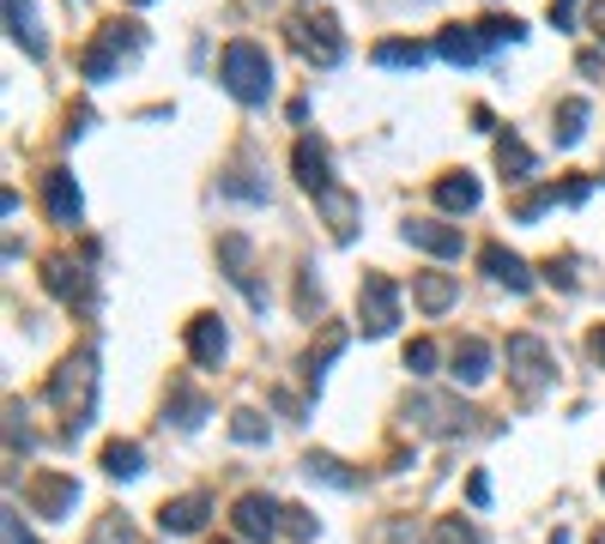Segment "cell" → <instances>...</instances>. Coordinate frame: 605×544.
I'll use <instances>...</instances> for the list:
<instances>
[{"label": "cell", "mask_w": 605, "mask_h": 544, "mask_svg": "<svg viewBox=\"0 0 605 544\" xmlns=\"http://www.w3.org/2000/svg\"><path fill=\"white\" fill-rule=\"evenodd\" d=\"M140 49H145V25H133V19H109V25L97 31V43L80 55V73L92 79V85H104V79L116 73L121 61H133Z\"/></svg>", "instance_id": "3957f363"}, {"label": "cell", "mask_w": 605, "mask_h": 544, "mask_svg": "<svg viewBox=\"0 0 605 544\" xmlns=\"http://www.w3.org/2000/svg\"><path fill=\"white\" fill-rule=\"evenodd\" d=\"M104 472H109V478H140V472H145L140 441H109V448H104Z\"/></svg>", "instance_id": "603a6c76"}, {"label": "cell", "mask_w": 605, "mask_h": 544, "mask_svg": "<svg viewBox=\"0 0 605 544\" xmlns=\"http://www.w3.org/2000/svg\"><path fill=\"white\" fill-rule=\"evenodd\" d=\"M321 206H328V224H333V236H340V243H352V230H357V206H352V194H340V188H328V194H321Z\"/></svg>", "instance_id": "484cf974"}, {"label": "cell", "mask_w": 605, "mask_h": 544, "mask_svg": "<svg viewBox=\"0 0 605 544\" xmlns=\"http://www.w3.org/2000/svg\"><path fill=\"white\" fill-rule=\"evenodd\" d=\"M576 7H581V0H551V25L569 31V25H576Z\"/></svg>", "instance_id": "74e56055"}, {"label": "cell", "mask_w": 605, "mask_h": 544, "mask_svg": "<svg viewBox=\"0 0 605 544\" xmlns=\"http://www.w3.org/2000/svg\"><path fill=\"white\" fill-rule=\"evenodd\" d=\"M478 200H485V194H478V176H466V169H454V176L436 181V206H442V212H473Z\"/></svg>", "instance_id": "ac0fdd59"}, {"label": "cell", "mask_w": 605, "mask_h": 544, "mask_svg": "<svg viewBox=\"0 0 605 544\" xmlns=\"http://www.w3.org/2000/svg\"><path fill=\"white\" fill-rule=\"evenodd\" d=\"M278 532H290V539H316V515H309V508H285V515H278Z\"/></svg>", "instance_id": "836d02e7"}, {"label": "cell", "mask_w": 605, "mask_h": 544, "mask_svg": "<svg viewBox=\"0 0 605 544\" xmlns=\"http://www.w3.org/2000/svg\"><path fill=\"white\" fill-rule=\"evenodd\" d=\"M557 200H564V194H557V188H533V194H526V200H514V218H521V224H533L545 206H557Z\"/></svg>", "instance_id": "1f68e13d"}, {"label": "cell", "mask_w": 605, "mask_h": 544, "mask_svg": "<svg viewBox=\"0 0 605 544\" xmlns=\"http://www.w3.org/2000/svg\"><path fill=\"white\" fill-rule=\"evenodd\" d=\"M357 321H364L369 339H388L400 327V285L388 272H364V285H357Z\"/></svg>", "instance_id": "277c9868"}, {"label": "cell", "mask_w": 605, "mask_h": 544, "mask_svg": "<svg viewBox=\"0 0 605 544\" xmlns=\"http://www.w3.org/2000/svg\"><path fill=\"white\" fill-rule=\"evenodd\" d=\"M7 544H37L25 527H19V515H7Z\"/></svg>", "instance_id": "ab89813d"}, {"label": "cell", "mask_w": 605, "mask_h": 544, "mask_svg": "<svg viewBox=\"0 0 605 544\" xmlns=\"http://www.w3.org/2000/svg\"><path fill=\"white\" fill-rule=\"evenodd\" d=\"M170 417H176L182 429H194L200 417H206V400H200V393H188L182 381H176V388H170Z\"/></svg>", "instance_id": "f546056e"}, {"label": "cell", "mask_w": 605, "mask_h": 544, "mask_svg": "<svg viewBox=\"0 0 605 544\" xmlns=\"http://www.w3.org/2000/svg\"><path fill=\"white\" fill-rule=\"evenodd\" d=\"M128 7H152V0H128Z\"/></svg>", "instance_id": "ee69618b"}, {"label": "cell", "mask_w": 605, "mask_h": 544, "mask_svg": "<svg viewBox=\"0 0 605 544\" xmlns=\"http://www.w3.org/2000/svg\"><path fill=\"white\" fill-rule=\"evenodd\" d=\"M49 400L67 412V436H80V429L97 417V351H92V345L73 351V357H67L61 369H55Z\"/></svg>", "instance_id": "7a4b0ae2"}, {"label": "cell", "mask_w": 605, "mask_h": 544, "mask_svg": "<svg viewBox=\"0 0 605 544\" xmlns=\"http://www.w3.org/2000/svg\"><path fill=\"white\" fill-rule=\"evenodd\" d=\"M345 351V327H328L321 333V345H309V357H302V376H309V388H321V376H328V363Z\"/></svg>", "instance_id": "44dd1931"}, {"label": "cell", "mask_w": 605, "mask_h": 544, "mask_svg": "<svg viewBox=\"0 0 605 544\" xmlns=\"http://www.w3.org/2000/svg\"><path fill=\"white\" fill-rule=\"evenodd\" d=\"M424 61H430V49L412 43V37H382L376 43V67H424Z\"/></svg>", "instance_id": "7402d4cb"}, {"label": "cell", "mask_w": 605, "mask_h": 544, "mask_svg": "<svg viewBox=\"0 0 605 544\" xmlns=\"http://www.w3.org/2000/svg\"><path fill=\"white\" fill-rule=\"evenodd\" d=\"M448 376L461 381V388H478V381L490 376V345H485V339H461V345H454V369H448Z\"/></svg>", "instance_id": "e0dca14e"}, {"label": "cell", "mask_w": 605, "mask_h": 544, "mask_svg": "<svg viewBox=\"0 0 605 544\" xmlns=\"http://www.w3.org/2000/svg\"><path fill=\"white\" fill-rule=\"evenodd\" d=\"M302 472H309V478H321V484H333V490H352V484H357V472H345L333 453H309V460H302Z\"/></svg>", "instance_id": "4316f807"}, {"label": "cell", "mask_w": 605, "mask_h": 544, "mask_svg": "<svg viewBox=\"0 0 605 544\" xmlns=\"http://www.w3.org/2000/svg\"><path fill=\"white\" fill-rule=\"evenodd\" d=\"M478 37H485V49H497V43H521L526 25H521L514 13H490L485 25H478Z\"/></svg>", "instance_id": "83f0119b"}, {"label": "cell", "mask_w": 605, "mask_h": 544, "mask_svg": "<svg viewBox=\"0 0 605 544\" xmlns=\"http://www.w3.org/2000/svg\"><path fill=\"white\" fill-rule=\"evenodd\" d=\"M600 490H605V472H600Z\"/></svg>", "instance_id": "f6af8a7d"}, {"label": "cell", "mask_w": 605, "mask_h": 544, "mask_svg": "<svg viewBox=\"0 0 605 544\" xmlns=\"http://www.w3.org/2000/svg\"><path fill=\"white\" fill-rule=\"evenodd\" d=\"M436 55L454 67H473L478 55H485V37H478V25H448L442 37H436Z\"/></svg>", "instance_id": "2e32d148"}, {"label": "cell", "mask_w": 605, "mask_h": 544, "mask_svg": "<svg viewBox=\"0 0 605 544\" xmlns=\"http://www.w3.org/2000/svg\"><path fill=\"white\" fill-rule=\"evenodd\" d=\"M230 436H237V441H249V448H254V441H266V417L242 405V412H230Z\"/></svg>", "instance_id": "4dcf8cb0"}, {"label": "cell", "mask_w": 605, "mask_h": 544, "mask_svg": "<svg viewBox=\"0 0 605 544\" xmlns=\"http://www.w3.org/2000/svg\"><path fill=\"white\" fill-rule=\"evenodd\" d=\"M430 539H436V544H485V532H478L473 520H461V515H442Z\"/></svg>", "instance_id": "f1b7e54d"}, {"label": "cell", "mask_w": 605, "mask_h": 544, "mask_svg": "<svg viewBox=\"0 0 605 544\" xmlns=\"http://www.w3.org/2000/svg\"><path fill=\"white\" fill-rule=\"evenodd\" d=\"M43 206H49L55 224H80L85 218V194L67 169H43Z\"/></svg>", "instance_id": "9c48e42d"}, {"label": "cell", "mask_w": 605, "mask_h": 544, "mask_svg": "<svg viewBox=\"0 0 605 544\" xmlns=\"http://www.w3.org/2000/svg\"><path fill=\"white\" fill-rule=\"evenodd\" d=\"M218 85L237 97V104H266L273 97V55L261 49L254 37H237V43H224L218 55Z\"/></svg>", "instance_id": "6da1fadb"}, {"label": "cell", "mask_w": 605, "mask_h": 544, "mask_svg": "<svg viewBox=\"0 0 605 544\" xmlns=\"http://www.w3.org/2000/svg\"><path fill=\"white\" fill-rule=\"evenodd\" d=\"M7 31L25 55H43V31H37V13H31V0H7Z\"/></svg>", "instance_id": "ffe728a7"}, {"label": "cell", "mask_w": 605, "mask_h": 544, "mask_svg": "<svg viewBox=\"0 0 605 544\" xmlns=\"http://www.w3.org/2000/svg\"><path fill=\"white\" fill-rule=\"evenodd\" d=\"M25 502L37 508V515H49V520H67V515H73V502H80V484L61 478V472H43V478L25 484Z\"/></svg>", "instance_id": "ba28073f"}, {"label": "cell", "mask_w": 605, "mask_h": 544, "mask_svg": "<svg viewBox=\"0 0 605 544\" xmlns=\"http://www.w3.org/2000/svg\"><path fill=\"white\" fill-rule=\"evenodd\" d=\"M206 515H212V502H206L200 490H194V496H170V502L158 508V527L170 532V539H188V532L206 527Z\"/></svg>", "instance_id": "5bb4252c"}, {"label": "cell", "mask_w": 605, "mask_h": 544, "mask_svg": "<svg viewBox=\"0 0 605 544\" xmlns=\"http://www.w3.org/2000/svg\"><path fill=\"white\" fill-rule=\"evenodd\" d=\"M545 279H551V285H564V291H576V272H569V260H545Z\"/></svg>", "instance_id": "8d00e7d4"}, {"label": "cell", "mask_w": 605, "mask_h": 544, "mask_svg": "<svg viewBox=\"0 0 605 544\" xmlns=\"http://www.w3.org/2000/svg\"><path fill=\"white\" fill-rule=\"evenodd\" d=\"M557 145H576L581 133H588V104H581V97H564V104H557Z\"/></svg>", "instance_id": "cb8c5ba5"}, {"label": "cell", "mask_w": 605, "mask_h": 544, "mask_svg": "<svg viewBox=\"0 0 605 544\" xmlns=\"http://www.w3.org/2000/svg\"><path fill=\"white\" fill-rule=\"evenodd\" d=\"M406 369H412V376H436V345H430V339H412V345H406Z\"/></svg>", "instance_id": "d6a6232c"}, {"label": "cell", "mask_w": 605, "mask_h": 544, "mask_svg": "<svg viewBox=\"0 0 605 544\" xmlns=\"http://www.w3.org/2000/svg\"><path fill=\"white\" fill-rule=\"evenodd\" d=\"M290 169H297V181L309 188V194H328L333 188V164H328V145L321 140H297V152H290Z\"/></svg>", "instance_id": "4fadbf2b"}, {"label": "cell", "mask_w": 605, "mask_h": 544, "mask_svg": "<svg viewBox=\"0 0 605 544\" xmlns=\"http://www.w3.org/2000/svg\"><path fill=\"white\" fill-rule=\"evenodd\" d=\"M478 260H485V272H490V279H497V285H509L514 297H521V291H533V267H526V260L514 255V248L490 243V248H485V255H478Z\"/></svg>", "instance_id": "9a60e30c"}, {"label": "cell", "mask_w": 605, "mask_h": 544, "mask_svg": "<svg viewBox=\"0 0 605 544\" xmlns=\"http://www.w3.org/2000/svg\"><path fill=\"white\" fill-rule=\"evenodd\" d=\"M290 43H297L302 61H316V67H333L345 55V37H340V19H290Z\"/></svg>", "instance_id": "8992f818"}, {"label": "cell", "mask_w": 605, "mask_h": 544, "mask_svg": "<svg viewBox=\"0 0 605 544\" xmlns=\"http://www.w3.org/2000/svg\"><path fill=\"white\" fill-rule=\"evenodd\" d=\"M497 164H502V176H509V181H526V176H533V152H526L514 133H502V140H497Z\"/></svg>", "instance_id": "d4e9b609"}, {"label": "cell", "mask_w": 605, "mask_h": 544, "mask_svg": "<svg viewBox=\"0 0 605 544\" xmlns=\"http://www.w3.org/2000/svg\"><path fill=\"white\" fill-rule=\"evenodd\" d=\"M588 25H593V37L605 43V0H593V13H588Z\"/></svg>", "instance_id": "60d3db41"}, {"label": "cell", "mask_w": 605, "mask_h": 544, "mask_svg": "<svg viewBox=\"0 0 605 544\" xmlns=\"http://www.w3.org/2000/svg\"><path fill=\"white\" fill-rule=\"evenodd\" d=\"M509 376L514 388L533 400V393H545V381H551V345L533 333H509Z\"/></svg>", "instance_id": "5b68a950"}, {"label": "cell", "mask_w": 605, "mask_h": 544, "mask_svg": "<svg viewBox=\"0 0 605 544\" xmlns=\"http://www.w3.org/2000/svg\"><path fill=\"white\" fill-rule=\"evenodd\" d=\"M224 351H230L224 321H218V315H194V321H188V357H194L200 369H218Z\"/></svg>", "instance_id": "30bf717a"}, {"label": "cell", "mask_w": 605, "mask_h": 544, "mask_svg": "<svg viewBox=\"0 0 605 544\" xmlns=\"http://www.w3.org/2000/svg\"><path fill=\"white\" fill-rule=\"evenodd\" d=\"M224 188H230L237 200H266V188H261V181H249V169H237V176L224 181Z\"/></svg>", "instance_id": "d590c367"}, {"label": "cell", "mask_w": 605, "mask_h": 544, "mask_svg": "<svg viewBox=\"0 0 605 544\" xmlns=\"http://www.w3.org/2000/svg\"><path fill=\"white\" fill-rule=\"evenodd\" d=\"M278 515H285V508H278L273 496H254V490H249V496H237V508H230L237 532H242V539H254V544L278 532Z\"/></svg>", "instance_id": "7c38bea8"}, {"label": "cell", "mask_w": 605, "mask_h": 544, "mask_svg": "<svg viewBox=\"0 0 605 544\" xmlns=\"http://www.w3.org/2000/svg\"><path fill=\"white\" fill-rule=\"evenodd\" d=\"M466 496H473V508L490 502V478H485V472H473V478H466Z\"/></svg>", "instance_id": "f35d334b"}, {"label": "cell", "mask_w": 605, "mask_h": 544, "mask_svg": "<svg viewBox=\"0 0 605 544\" xmlns=\"http://www.w3.org/2000/svg\"><path fill=\"white\" fill-rule=\"evenodd\" d=\"M593 544H605V527H600V532H593Z\"/></svg>", "instance_id": "7bdbcfd3"}, {"label": "cell", "mask_w": 605, "mask_h": 544, "mask_svg": "<svg viewBox=\"0 0 605 544\" xmlns=\"http://www.w3.org/2000/svg\"><path fill=\"white\" fill-rule=\"evenodd\" d=\"M43 285H49L61 303H80V309H92V303H97V291H92V272H85V267H73L67 255H55V260H49V272H43Z\"/></svg>", "instance_id": "8fae6325"}, {"label": "cell", "mask_w": 605, "mask_h": 544, "mask_svg": "<svg viewBox=\"0 0 605 544\" xmlns=\"http://www.w3.org/2000/svg\"><path fill=\"white\" fill-rule=\"evenodd\" d=\"M400 236H406V248H424V255H436V260H461V248H466V236L442 218H406Z\"/></svg>", "instance_id": "52a82bcc"}, {"label": "cell", "mask_w": 605, "mask_h": 544, "mask_svg": "<svg viewBox=\"0 0 605 544\" xmlns=\"http://www.w3.org/2000/svg\"><path fill=\"white\" fill-rule=\"evenodd\" d=\"M588 345H593V357L605 363V327H593V339H588Z\"/></svg>", "instance_id": "b9f144b4"}, {"label": "cell", "mask_w": 605, "mask_h": 544, "mask_svg": "<svg viewBox=\"0 0 605 544\" xmlns=\"http://www.w3.org/2000/svg\"><path fill=\"white\" fill-rule=\"evenodd\" d=\"M92 544H140V539H133V527H128V520H121V515H109L104 527L92 532Z\"/></svg>", "instance_id": "e575fe53"}, {"label": "cell", "mask_w": 605, "mask_h": 544, "mask_svg": "<svg viewBox=\"0 0 605 544\" xmlns=\"http://www.w3.org/2000/svg\"><path fill=\"white\" fill-rule=\"evenodd\" d=\"M454 297H461V285H454L448 272H418V285H412V303H418L424 315H442Z\"/></svg>", "instance_id": "d6986e66"}]
</instances>
